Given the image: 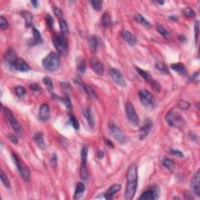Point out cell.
I'll return each mask as SVG.
<instances>
[{"mask_svg":"<svg viewBox=\"0 0 200 200\" xmlns=\"http://www.w3.org/2000/svg\"><path fill=\"white\" fill-rule=\"evenodd\" d=\"M3 113L4 115L6 116V119L9 121V124L11 128L14 130V132L17 134H21L22 132V128H21V125L18 123V121L16 120L15 117L13 116V114L12 113V112L10 111V109H9L8 108H3Z\"/></svg>","mask_w":200,"mask_h":200,"instance_id":"5","label":"cell"},{"mask_svg":"<svg viewBox=\"0 0 200 200\" xmlns=\"http://www.w3.org/2000/svg\"><path fill=\"white\" fill-rule=\"evenodd\" d=\"M178 39H179L180 42H185L186 41V38L184 35H180L179 37H178Z\"/></svg>","mask_w":200,"mask_h":200,"instance_id":"59","label":"cell"},{"mask_svg":"<svg viewBox=\"0 0 200 200\" xmlns=\"http://www.w3.org/2000/svg\"><path fill=\"white\" fill-rule=\"evenodd\" d=\"M59 28H60V32H61V34L63 35H66L69 32V28L68 25H67V21H65L64 19H59Z\"/></svg>","mask_w":200,"mask_h":200,"instance_id":"30","label":"cell"},{"mask_svg":"<svg viewBox=\"0 0 200 200\" xmlns=\"http://www.w3.org/2000/svg\"><path fill=\"white\" fill-rule=\"evenodd\" d=\"M33 31V37H34V43L35 45H40L43 42L41 34L36 28H32Z\"/></svg>","mask_w":200,"mask_h":200,"instance_id":"27","label":"cell"},{"mask_svg":"<svg viewBox=\"0 0 200 200\" xmlns=\"http://www.w3.org/2000/svg\"><path fill=\"white\" fill-rule=\"evenodd\" d=\"M185 198H192V197L190 196V194H189L188 192H185Z\"/></svg>","mask_w":200,"mask_h":200,"instance_id":"61","label":"cell"},{"mask_svg":"<svg viewBox=\"0 0 200 200\" xmlns=\"http://www.w3.org/2000/svg\"><path fill=\"white\" fill-rule=\"evenodd\" d=\"M53 44L57 52L60 55H66L68 51V43L67 39L63 34H58L52 38Z\"/></svg>","mask_w":200,"mask_h":200,"instance_id":"4","label":"cell"},{"mask_svg":"<svg viewBox=\"0 0 200 200\" xmlns=\"http://www.w3.org/2000/svg\"><path fill=\"white\" fill-rule=\"evenodd\" d=\"M155 67L160 72L163 73V74H169V69L165 63H162V62H157L155 65Z\"/></svg>","mask_w":200,"mask_h":200,"instance_id":"35","label":"cell"},{"mask_svg":"<svg viewBox=\"0 0 200 200\" xmlns=\"http://www.w3.org/2000/svg\"><path fill=\"white\" fill-rule=\"evenodd\" d=\"M156 30H157V32H159L163 37H164L165 38H171V32H169L168 30H167L165 28H163V27L158 25V26H156Z\"/></svg>","mask_w":200,"mask_h":200,"instance_id":"31","label":"cell"},{"mask_svg":"<svg viewBox=\"0 0 200 200\" xmlns=\"http://www.w3.org/2000/svg\"><path fill=\"white\" fill-rule=\"evenodd\" d=\"M42 65L48 71H56L59 67V57L56 52H50L42 60Z\"/></svg>","mask_w":200,"mask_h":200,"instance_id":"3","label":"cell"},{"mask_svg":"<svg viewBox=\"0 0 200 200\" xmlns=\"http://www.w3.org/2000/svg\"><path fill=\"white\" fill-rule=\"evenodd\" d=\"M183 14L186 17H188V18H192V17H195V12L192 9L189 7H186L183 9L182 11Z\"/></svg>","mask_w":200,"mask_h":200,"instance_id":"39","label":"cell"},{"mask_svg":"<svg viewBox=\"0 0 200 200\" xmlns=\"http://www.w3.org/2000/svg\"><path fill=\"white\" fill-rule=\"evenodd\" d=\"M50 118V109L48 104L44 103L39 109V119L43 122H46Z\"/></svg>","mask_w":200,"mask_h":200,"instance_id":"15","label":"cell"},{"mask_svg":"<svg viewBox=\"0 0 200 200\" xmlns=\"http://www.w3.org/2000/svg\"><path fill=\"white\" fill-rule=\"evenodd\" d=\"M21 16L24 18L25 21V24L27 27H30L32 24V13H30L29 11H22L21 12Z\"/></svg>","mask_w":200,"mask_h":200,"instance_id":"26","label":"cell"},{"mask_svg":"<svg viewBox=\"0 0 200 200\" xmlns=\"http://www.w3.org/2000/svg\"><path fill=\"white\" fill-rule=\"evenodd\" d=\"M121 185H118V184L113 185H111L109 188H108V190L106 192L104 193V197H105L106 199H111V198L113 197V195L121 190Z\"/></svg>","mask_w":200,"mask_h":200,"instance_id":"18","label":"cell"},{"mask_svg":"<svg viewBox=\"0 0 200 200\" xmlns=\"http://www.w3.org/2000/svg\"><path fill=\"white\" fill-rule=\"evenodd\" d=\"M9 141L11 142L14 143V144H17V143L18 142V138H17L16 137L15 135H9Z\"/></svg>","mask_w":200,"mask_h":200,"instance_id":"53","label":"cell"},{"mask_svg":"<svg viewBox=\"0 0 200 200\" xmlns=\"http://www.w3.org/2000/svg\"><path fill=\"white\" fill-rule=\"evenodd\" d=\"M42 81H43V83L45 85V86H46L47 88H48V90H52V89L53 88V84H52V80L50 79L49 78L45 77V78H43Z\"/></svg>","mask_w":200,"mask_h":200,"instance_id":"42","label":"cell"},{"mask_svg":"<svg viewBox=\"0 0 200 200\" xmlns=\"http://www.w3.org/2000/svg\"><path fill=\"white\" fill-rule=\"evenodd\" d=\"M121 36H122L124 41L127 42L130 45H135L137 42L135 36L133 34L131 33L129 31H127V30L123 31L122 33H121Z\"/></svg>","mask_w":200,"mask_h":200,"instance_id":"19","label":"cell"},{"mask_svg":"<svg viewBox=\"0 0 200 200\" xmlns=\"http://www.w3.org/2000/svg\"><path fill=\"white\" fill-rule=\"evenodd\" d=\"M148 83L151 85V86H152V89H153L154 91L159 92V90H160V85H159V84L157 82H156V81H154V80L152 79Z\"/></svg>","mask_w":200,"mask_h":200,"instance_id":"46","label":"cell"},{"mask_svg":"<svg viewBox=\"0 0 200 200\" xmlns=\"http://www.w3.org/2000/svg\"><path fill=\"white\" fill-rule=\"evenodd\" d=\"M61 85L63 86V87L66 88H67L68 87H70V85H69L68 83H67V82H63V83H61Z\"/></svg>","mask_w":200,"mask_h":200,"instance_id":"60","label":"cell"},{"mask_svg":"<svg viewBox=\"0 0 200 200\" xmlns=\"http://www.w3.org/2000/svg\"><path fill=\"white\" fill-rule=\"evenodd\" d=\"M139 98H140V101H141L142 104L145 106H153L154 102V97L151 93L148 91H147L146 89H142L139 92Z\"/></svg>","mask_w":200,"mask_h":200,"instance_id":"9","label":"cell"},{"mask_svg":"<svg viewBox=\"0 0 200 200\" xmlns=\"http://www.w3.org/2000/svg\"><path fill=\"white\" fill-rule=\"evenodd\" d=\"M162 164L166 168H167L170 171L174 170L175 167V163L173 161L172 159H169V158H163V161H162Z\"/></svg>","mask_w":200,"mask_h":200,"instance_id":"29","label":"cell"},{"mask_svg":"<svg viewBox=\"0 0 200 200\" xmlns=\"http://www.w3.org/2000/svg\"><path fill=\"white\" fill-rule=\"evenodd\" d=\"M136 71H137L138 73V74H140V75H141V76L142 77V78H144L145 81H147L148 82H149L151 80H152L151 75H150V74H148L147 71H143V70H142V69L139 68V67H136Z\"/></svg>","mask_w":200,"mask_h":200,"instance_id":"36","label":"cell"},{"mask_svg":"<svg viewBox=\"0 0 200 200\" xmlns=\"http://www.w3.org/2000/svg\"><path fill=\"white\" fill-rule=\"evenodd\" d=\"M98 44V40L96 36H90L88 38V45L92 52H95Z\"/></svg>","mask_w":200,"mask_h":200,"instance_id":"23","label":"cell"},{"mask_svg":"<svg viewBox=\"0 0 200 200\" xmlns=\"http://www.w3.org/2000/svg\"><path fill=\"white\" fill-rule=\"evenodd\" d=\"M165 120L167 121L169 126L172 128H182L185 125V121L183 117L174 110H170L167 112Z\"/></svg>","mask_w":200,"mask_h":200,"instance_id":"2","label":"cell"},{"mask_svg":"<svg viewBox=\"0 0 200 200\" xmlns=\"http://www.w3.org/2000/svg\"><path fill=\"white\" fill-rule=\"evenodd\" d=\"M31 3L33 5V6L35 8L38 7V1H34V0H32V1H31Z\"/></svg>","mask_w":200,"mask_h":200,"instance_id":"57","label":"cell"},{"mask_svg":"<svg viewBox=\"0 0 200 200\" xmlns=\"http://www.w3.org/2000/svg\"><path fill=\"white\" fill-rule=\"evenodd\" d=\"M88 148L87 146H83L81 151V159H82V164L86 165L88 158Z\"/></svg>","mask_w":200,"mask_h":200,"instance_id":"34","label":"cell"},{"mask_svg":"<svg viewBox=\"0 0 200 200\" xmlns=\"http://www.w3.org/2000/svg\"><path fill=\"white\" fill-rule=\"evenodd\" d=\"M171 68L176 72H178L180 74H185V67L182 63H172L171 65Z\"/></svg>","mask_w":200,"mask_h":200,"instance_id":"25","label":"cell"},{"mask_svg":"<svg viewBox=\"0 0 200 200\" xmlns=\"http://www.w3.org/2000/svg\"><path fill=\"white\" fill-rule=\"evenodd\" d=\"M169 19H170L171 21H178V16H171V17H169Z\"/></svg>","mask_w":200,"mask_h":200,"instance_id":"58","label":"cell"},{"mask_svg":"<svg viewBox=\"0 0 200 200\" xmlns=\"http://www.w3.org/2000/svg\"><path fill=\"white\" fill-rule=\"evenodd\" d=\"M111 23V17H110V15L109 14V13L106 12L104 13V14L102 15V24L104 27H108Z\"/></svg>","mask_w":200,"mask_h":200,"instance_id":"38","label":"cell"},{"mask_svg":"<svg viewBox=\"0 0 200 200\" xmlns=\"http://www.w3.org/2000/svg\"><path fill=\"white\" fill-rule=\"evenodd\" d=\"M191 189L197 196L200 195V172L199 170L195 173L191 180Z\"/></svg>","mask_w":200,"mask_h":200,"instance_id":"12","label":"cell"},{"mask_svg":"<svg viewBox=\"0 0 200 200\" xmlns=\"http://www.w3.org/2000/svg\"><path fill=\"white\" fill-rule=\"evenodd\" d=\"M0 178H1V181H2L4 186H5L6 188H10V182H9V179H8V178L6 177V175L5 174V173L3 172L2 170L0 171Z\"/></svg>","mask_w":200,"mask_h":200,"instance_id":"37","label":"cell"},{"mask_svg":"<svg viewBox=\"0 0 200 200\" xmlns=\"http://www.w3.org/2000/svg\"><path fill=\"white\" fill-rule=\"evenodd\" d=\"M82 87H83V89L85 90L86 94H87L90 98H94V99H95V98H97L96 94H95V91L93 90L91 86L85 85V84H82Z\"/></svg>","mask_w":200,"mask_h":200,"instance_id":"28","label":"cell"},{"mask_svg":"<svg viewBox=\"0 0 200 200\" xmlns=\"http://www.w3.org/2000/svg\"><path fill=\"white\" fill-rule=\"evenodd\" d=\"M77 68L80 74H84L86 71V63L85 60L84 59L83 57H79L77 60Z\"/></svg>","mask_w":200,"mask_h":200,"instance_id":"24","label":"cell"},{"mask_svg":"<svg viewBox=\"0 0 200 200\" xmlns=\"http://www.w3.org/2000/svg\"><path fill=\"white\" fill-rule=\"evenodd\" d=\"M12 156H13V159L14 161L15 164L17 166V170H18L19 173L21 175V177L23 178V179L25 181V182H28L30 180V177H31V174H30V171L28 169V167H24L22 164H21V161H20V159H19L18 156L16 155L15 153L12 154Z\"/></svg>","mask_w":200,"mask_h":200,"instance_id":"7","label":"cell"},{"mask_svg":"<svg viewBox=\"0 0 200 200\" xmlns=\"http://www.w3.org/2000/svg\"><path fill=\"white\" fill-rule=\"evenodd\" d=\"M30 88L33 90V91H38V90H40V87H39L38 84H32L30 85Z\"/></svg>","mask_w":200,"mask_h":200,"instance_id":"54","label":"cell"},{"mask_svg":"<svg viewBox=\"0 0 200 200\" xmlns=\"http://www.w3.org/2000/svg\"><path fill=\"white\" fill-rule=\"evenodd\" d=\"M170 152L174 156H178V157H184V154L182 153L180 150L178 149H174V148H171V149L169 150Z\"/></svg>","mask_w":200,"mask_h":200,"instance_id":"48","label":"cell"},{"mask_svg":"<svg viewBox=\"0 0 200 200\" xmlns=\"http://www.w3.org/2000/svg\"><path fill=\"white\" fill-rule=\"evenodd\" d=\"M56 163H57V156H56V154H53L52 157H51V164H52L53 167H55Z\"/></svg>","mask_w":200,"mask_h":200,"instance_id":"52","label":"cell"},{"mask_svg":"<svg viewBox=\"0 0 200 200\" xmlns=\"http://www.w3.org/2000/svg\"><path fill=\"white\" fill-rule=\"evenodd\" d=\"M109 132H110V134H111V135L113 136L118 142H120L121 144H124V143L125 142L126 138L124 136V133L122 132L121 128H118L116 124L112 123V124H109Z\"/></svg>","mask_w":200,"mask_h":200,"instance_id":"8","label":"cell"},{"mask_svg":"<svg viewBox=\"0 0 200 200\" xmlns=\"http://www.w3.org/2000/svg\"><path fill=\"white\" fill-rule=\"evenodd\" d=\"M13 68L17 70V71H22V72H27V71H29L31 70L29 65L21 58H17V60L15 61L14 64H13Z\"/></svg>","mask_w":200,"mask_h":200,"instance_id":"16","label":"cell"},{"mask_svg":"<svg viewBox=\"0 0 200 200\" xmlns=\"http://www.w3.org/2000/svg\"><path fill=\"white\" fill-rule=\"evenodd\" d=\"M46 23L48 24V26L50 28H53V24H54V21L52 17L50 16L49 14H48L46 16Z\"/></svg>","mask_w":200,"mask_h":200,"instance_id":"50","label":"cell"},{"mask_svg":"<svg viewBox=\"0 0 200 200\" xmlns=\"http://www.w3.org/2000/svg\"><path fill=\"white\" fill-rule=\"evenodd\" d=\"M8 22L6 21V19L4 17L1 16L0 17V28L2 30H6L8 28Z\"/></svg>","mask_w":200,"mask_h":200,"instance_id":"45","label":"cell"},{"mask_svg":"<svg viewBox=\"0 0 200 200\" xmlns=\"http://www.w3.org/2000/svg\"><path fill=\"white\" fill-rule=\"evenodd\" d=\"M104 142H105L106 145H108V146L110 147V148H113V143H112L111 141H109V139H104Z\"/></svg>","mask_w":200,"mask_h":200,"instance_id":"55","label":"cell"},{"mask_svg":"<svg viewBox=\"0 0 200 200\" xmlns=\"http://www.w3.org/2000/svg\"><path fill=\"white\" fill-rule=\"evenodd\" d=\"M152 128V121L150 119L146 118L145 120L144 124H143L142 127L140 129V132H139V138H140L141 140H144L145 138H146L147 136L148 135V134L151 132Z\"/></svg>","mask_w":200,"mask_h":200,"instance_id":"13","label":"cell"},{"mask_svg":"<svg viewBox=\"0 0 200 200\" xmlns=\"http://www.w3.org/2000/svg\"><path fill=\"white\" fill-rule=\"evenodd\" d=\"M109 74L112 79L113 80V82L116 84L119 85L121 86H125L126 85V82L124 79L123 74L117 68H111L109 71Z\"/></svg>","mask_w":200,"mask_h":200,"instance_id":"11","label":"cell"},{"mask_svg":"<svg viewBox=\"0 0 200 200\" xmlns=\"http://www.w3.org/2000/svg\"><path fill=\"white\" fill-rule=\"evenodd\" d=\"M83 115L84 117H85L87 120L89 126L91 128H93L95 126V119L94 116H93L92 110L90 107H86L85 109L83 110Z\"/></svg>","mask_w":200,"mask_h":200,"instance_id":"20","label":"cell"},{"mask_svg":"<svg viewBox=\"0 0 200 200\" xmlns=\"http://www.w3.org/2000/svg\"><path fill=\"white\" fill-rule=\"evenodd\" d=\"M97 156L99 159H102L104 156V152L102 150H99L98 152H97Z\"/></svg>","mask_w":200,"mask_h":200,"instance_id":"56","label":"cell"},{"mask_svg":"<svg viewBox=\"0 0 200 200\" xmlns=\"http://www.w3.org/2000/svg\"><path fill=\"white\" fill-rule=\"evenodd\" d=\"M91 4L92 5L93 8L97 11H99L102 9V1H98V0H92L91 1Z\"/></svg>","mask_w":200,"mask_h":200,"instance_id":"41","label":"cell"},{"mask_svg":"<svg viewBox=\"0 0 200 200\" xmlns=\"http://www.w3.org/2000/svg\"><path fill=\"white\" fill-rule=\"evenodd\" d=\"M127 187L124 192V198L127 200H132L136 192L138 185V167L135 163L129 167L127 172Z\"/></svg>","mask_w":200,"mask_h":200,"instance_id":"1","label":"cell"},{"mask_svg":"<svg viewBox=\"0 0 200 200\" xmlns=\"http://www.w3.org/2000/svg\"><path fill=\"white\" fill-rule=\"evenodd\" d=\"M178 107L182 109H188L190 107V103L185 100H180L178 102Z\"/></svg>","mask_w":200,"mask_h":200,"instance_id":"44","label":"cell"},{"mask_svg":"<svg viewBox=\"0 0 200 200\" xmlns=\"http://www.w3.org/2000/svg\"><path fill=\"white\" fill-rule=\"evenodd\" d=\"M159 189L157 186H152L150 187L148 190L145 191L141 196L139 197V199L142 200H153L159 197Z\"/></svg>","mask_w":200,"mask_h":200,"instance_id":"10","label":"cell"},{"mask_svg":"<svg viewBox=\"0 0 200 200\" xmlns=\"http://www.w3.org/2000/svg\"><path fill=\"white\" fill-rule=\"evenodd\" d=\"M135 21H137L139 24H141L143 26H149L150 25L149 22L147 21L146 19L143 16H142L141 14H139V13H138V14L135 16Z\"/></svg>","mask_w":200,"mask_h":200,"instance_id":"33","label":"cell"},{"mask_svg":"<svg viewBox=\"0 0 200 200\" xmlns=\"http://www.w3.org/2000/svg\"><path fill=\"white\" fill-rule=\"evenodd\" d=\"M34 141L37 144L38 146L42 150H45L46 148V145H45V142L43 138V135L41 132H38L34 135Z\"/></svg>","mask_w":200,"mask_h":200,"instance_id":"21","label":"cell"},{"mask_svg":"<svg viewBox=\"0 0 200 200\" xmlns=\"http://www.w3.org/2000/svg\"><path fill=\"white\" fill-rule=\"evenodd\" d=\"M70 121H71V124H72V126L74 127V128L75 130H78L79 129V123H78V120L73 115H71L70 116Z\"/></svg>","mask_w":200,"mask_h":200,"instance_id":"43","label":"cell"},{"mask_svg":"<svg viewBox=\"0 0 200 200\" xmlns=\"http://www.w3.org/2000/svg\"><path fill=\"white\" fill-rule=\"evenodd\" d=\"M198 21H196L195 22V28H194V31H195V44L198 43V33H199V26H198Z\"/></svg>","mask_w":200,"mask_h":200,"instance_id":"47","label":"cell"},{"mask_svg":"<svg viewBox=\"0 0 200 200\" xmlns=\"http://www.w3.org/2000/svg\"><path fill=\"white\" fill-rule=\"evenodd\" d=\"M15 93L17 94V95L20 98H23L26 94V90L22 86H17L15 88Z\"/></svg>","mask_w":200,"mask_h":200,"instance_id":"40","label":"cell"},{"mask_svg":"<svg viewBox=\"0 0 200 200\" xmlns=\"http://www.w3.org/2000/svg\"><path fill=\"white\" fill-rule=\"evenodd\" d=\"M80 177L83 180L84 182H87L88 180V172L86 168V165H82L81 166V171H80Z\"/></svg>","mask_w":200,"mask_h":200,"instance_id":"32","label":"cell"},{"mask_svg":"<svg viewBox=\"0 0 200 200\" xmlns=\"http://www.w3.org/2000/svg\"><path fill=\"white\" fill-rule=\"evenodd\" d=\"M85 185H84V184L82 183V182H78L76 186V189H75V192H74V198L75 199H79L82 197L83 195V193L85 192Z\"/></svg>","mask_w":200,"mask_h":200,"instance_id":"22","label":"cell"},{"mask_svg":"<svg viewBox=\"0 0 200 200\" xmlns=\"http://www.w3.org/2000/svg\"><path fill=\"white\" fill-rule=\"evenodd\" d=\"M157 2L160 4V5H163V4H164V2H163H163H162V1H157Z\"/></svg>","mask_w":200,"mask_h":200,"instance_id":"62","label":"cell"},{"mask_svg":"<svg viewBox=\"0 0 200 200\" xmlns=\"http://www.w3.org/2000/svg\"><path fill=\"white\" fill-rule=\"evenodd\" d=\"M125 109L129 122L134 126H138L139 124V117L133 105L131 102H127L125 104Z\"/></svg>","mask_w":200,"mask_h":200,"instance_id":"6","label":"cell"},{"mask_svg":"<svg viewBox=\"0 0 200 200\" xmlns=\"http://www.w3.org/2000/svg\"><path fill=\"white\" fill-rule=\"evenodd\" d=\"M17 59V54H16L15 50L13 48H8L7 51L5 52V55H4V59H5L6 63H7L9 67H13Z\"/></svg>","mask_w":200,"mask_h":200,"instance_id":"14","label":"cell"},{"mask_svg":"<svg viewBox=\"0 0 200 200\" xmlns=\"http://www.w3.org/2000/svg\"><path fill=\"white\" fill-rule=\"evenodd\" d=\"M53 12H54V13H55V15H56V17H59V19H62V17H63V11H62L61 9H59V8H58V7H54L53 8Z\"/></svg>","mask_w":200,"mask_h":200,"instance_id":"49","label":"cell"},{"mask_svg":"<svg viewBox=\"0 0 200 200\" xmlns=\"http://www.w3.org/2000/svg\"><path fill=\"white\" fill-rule=\"evenodd\" d=\"M91 66L92 68L93 69V71L96 74H99V75H102L104 73V67L103 65L101 62L96 58H92L91 59Z\"/></svg>","mask_w":200,"mask_h":200,"instance_id":"17","label":"cell"},{"mask_svg":"<svg viewBox=\"0 0 200 200\" xmlns=\"http://www.w3.org/2000/svg\"><path fill=\"white\" fill-rule=\"evenodd\" d=\"M63 102H64L65 106H67V109H71V101H70V98H67V97H66V98H63Z\"/></svg>","mask_w":200,"mask_h":200,"instance_id":"51","label":"cell"}]
</instances>
